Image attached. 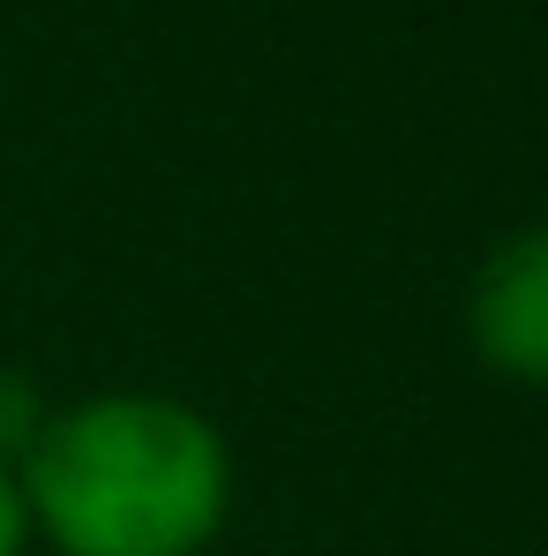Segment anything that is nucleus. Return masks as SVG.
<instances>
[{
  "instance_id": "obj_1",
  "label": "nucleus",
  "mask_w": 548,
  "mask_h": 556,
  "mask_svg": "<svg viewBox=\"0 0 548 556\" xmlns=\"http://www.w3.org/2000/svg\"><path fill=\"white\" fill-rule=\"evenodd\" d=\"M30 534L61 556H203L233 504L226 437L151 391L46 414L15 466Z\"/></svg>"
},
{
  "instance_id": "obj_2",
  "label": "nucleus",
  "mask_w": 548,
  "mask_h": 556,
  "mask_svg": "<svg viewBox=\"0 0 548 556\" xmlns=\"http://www.w3.org/2000/svg\"><path fill=\"white\" fill-rule=\"evenodd\" d=\"M473 354L511 383H548V226L511 233L466 301Z\"/></svg>"
},
{
  "instance_id": "obj_3",
  "label": "nucleus",
  "mask_w": 548,
  "mask_h": 556,
  "mask_svg": "<svg viewBox=\"0 0 548 556\" xmlns=\"http://www.w3.org/2000/svg\"><path fill=\"white\" fill-rule=\"evenodd\" d=\"M38 421H46V414H38V399H30L15 376H0V466H8V452H15V459L30 452Z\"/></svg>"
},
{
  "instance_id": "obj_4",
  "label": "nucleus",
  "mask_w": 548,
  "mask_h": 556,
  "mask_svg": "<svg viewBox=\"0 0 548 556\" xmlns=\"http://www.w3.org/2000/svg\"><path fill=\"white\" fill-rule=\"evenodd\" d=\"M23 549H30V504H23L15 466H0V556H23Z\"/></svg>"
}]
</instances>
